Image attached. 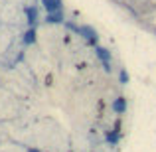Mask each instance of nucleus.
<instances>
[{
  "mask_svg": "<svg viewBox=\"0 0 156 152\" xmlns=\"http://www.w3.org/2000/svg\"><path fill=\"white\" fill-rule=\"evenodd\" d=\"M107 140H109V142H113V144H115V142L119 140V134H117V133H113V134L109 133V134H107Z\"/></svg>",
  "mask_w": 156,
  "mask_h": 152,
  "instance_id": "8",
  "label": "nucleus"
},
{
  "mask_svg": "<svg viewBox=\"0 0 156 152\" xmlns=\"http://www.w3.org/2000/svg\"><path fill=\"white\" fill-rule=\"evenodd\" d=\"M69 28H71V30H75V32H79V34H83L85 38L89 40V42H93V44L97 42V32L93 30V28H89V26H83V28H77V26H73V24H69Z\"/></svg>",
  "mask_w": 156,
  "mask_h": 152,
  "instance_id": "1",
  "label": "nucleus"
},
{
  "mask_svg": "<svg viewBox=\"0 0 156 152\" xmlns=\"http://www.w3.org/2000/svg\"><path fill=\"white\" fill-rule=\"evenodd\" d=\"M129 81V75H126V71H121V83H126Z\"/></svg>",
  "mask_w": 156,
  "mask_h": 152,
  "instance_id": "9",
  "label": "nucleus"
},
{
  "mask_svg": "<svg viewBox=\"0 0 156 152\" xmlns=\"http://www.w3.org/2000/svg\"><path fill=\"white\" fill-rule=\"evenodd\" d=\"M46 12H57L61 10V0H42Z\"/></svg>",
  "mask_w": 156,
  "mask_h": 152,
  "instance_id": "3",
  "label": "nucleus"
},
{
  "mask_svg": "<svg viewBox=\"0 0 156 152\" xmlns=\"http://www.w3.org/2000/svg\"><path fill=\"white\" fill-rule=\"evenodd\" d=\"M34 40H36V32H34V30L26 32V38H24V42H26V44H32Z\"/></svg>",
  "mask_w": 156,
  "mask_h": 152,
  "instance_id": "7",
  "label": "nucleus"
},
{
  "mask_svg": "<svg viewBox=\"0 0 156 152\" xmlns=\"http://www.w3.org/2000/svg\"><path fill=\"white\" fill-rule=\"evenodd\" d=\"M26 14H28V22H30V24H36V22H38V10H36L34 6H32V8H26Z\"/></svg>",
  "mask_w": 156,
  "mask_h": 152,
  "instance_id": "6",
  "label": "nucleus"
},
{
  "mask_svg": "<svg viewBox=\"0 0 156 152\" xmlns=\"http://www.w3.org/2000/svg\"><path fill=\"white\" fill-rule=\"evenodd\" d=\"M113 111L119 115H122L126 111V99H122V97H119V99L113 101Z\"/></svg>",
  "mask_w": 156,
  "mask_h": 152,
  "instance_id": "4",
  "label": "nucleus"
},
{
  "mask_svg": "<svg viewBox=\"0 0 156 152\" xmlns=\"http://www.w3.org/2000/svg\"><path fill=\"white\" fill-rule=\"evenodd\" d=\"M97 55H99V59L103 61L107 71H111V51L105 50V48H97Z\"/></svg>",
  "mask_w": 156,
  "mask_h": 152,
  "instance_id": "2",
  "label": "nucleus"
},
{
  "mask_svg": "<svg viewBox=\"0 0 156 152\" xmlns=\"http://www.w3.org/2000/svg\"><path fill=\"white\" fill-rule=\"evenodd\" d=\"M61 20H63V14H61L59 10L57 12H48V18H46L48 24H59Z\"/></svg>",
  "mask_w": 156,
  "mask_h": 152,
  "instance_id": "5",
  "label": "nucleus"
}]
</instances>
